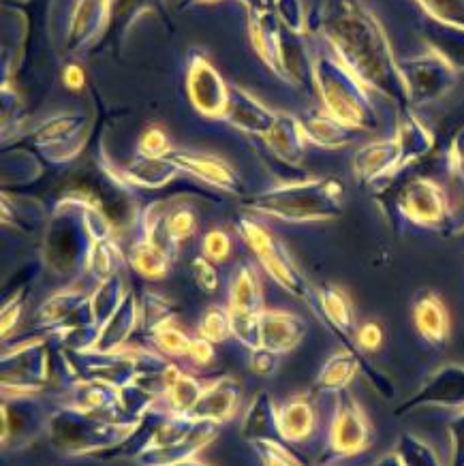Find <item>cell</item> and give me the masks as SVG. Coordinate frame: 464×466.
Returning <instances> with one entry per match:
<instances>
[{"mask_svg": "<svg viewBox=\"0 0 464 466\" xmlns=\"http://www.w3.org/2000/svg\"><path fill=\"white\" fill-rule=\"evenodd\" d=\"M167 233L176 247H180L182 242L191 240L195 233H197V214H195L191 206H187V204L169 206Z\"/></svg>", "mask_w": 464, "mask_h": 466, "instance_id": "47", "label": "cell"}, {"mask_svg": "<svg viewBox=\"0 0 464 466\" xmlns=\"http://www.w3.org/2000/svg\"><path fill=\"white\" fill-rule=\"evenodd\" d=\"M24 304H26V289H24V287L22 289H17L14 296L3 304V339L5 340L9 339V334L14 332L17 323H20Z\"/></svg>", "mask_w": 464, "mask_h": 466, "instance_id": "55", "label": "cell"}, {"mask_svg": "<svg viewBox=\"0 0 464 466\" xmlns=\"http://www.w3.org/2000/svg\"><path fill=\"white\" fill-rule=\"evenodd\" d=\"M227 309L234 315H261L266 310L264 287H261L257 269L248 261H242L231 276Z\"/></svg>", "mask_w": 464, "mask_h": 466, "instance_id": "34", "label": "cell"}, {"mask_svg": "<svg viewBox=\"0 0 464 466\" xmlns=\"http://www.w3.org/2000/svg\"><path fill=\"white\" fill-rule=\"evenodd\" d=\"M307 336V321L296 312L266 309L261 312V349L285 355Z\"/></svg>", "mask_w": 464, "mask_h": 466, "instance_id": "26", "label": "cell"}, {"mask_svg": "<svg viewBox=\"0 0 464 466\" xmlns=\"http://www.w3.org/2000/svg\"><path fill=\"white\" fill-rule=\"evenodd\" d=\"M464 409V364H443L432 370L419 390L396 409V415L418 409Z\"/></svg>", "mask_w": 464, "mask_h": 466, "instance_id": "14", "label": "cell"}, {"mask_svg": "<svg viewBox=\"0 0 464 466\" xmlns=\"http://www.w3.org/2000/svg\"><path fill=\"white\" fill-rule=\"evenodd\" d=\"M400 71L405 77L409 106L411 107L430 106V103L443 99L454 88L458 76H460L430 50L400 60Z\"/></svg>", "mask_w": 464, "mask_h": 466, "instance_id": "11", "label": "cell"}, {"mask_svg": "<svg viewBox=\"0 0 464 466\" xmlns=\"http://www.w3.org/2000/svg\"><path fill=\"white\" fill-rule=\"evenodd\" d=\"M448 171L449 174H464V128L456 133L448 150Z\"/></svg>", "mask_w": 464, "mask_h": 466, "instance_id": "58", "label": "cell"}, {"mask_svg": "<svg viewBox=\"0 0 464 466\" xmlns=\"http://www.w3.org/2000/svg\"><path fill=\"white\" fill-rule=\"evenodd\" d=\"M231 250H234V242L225 229H210L201 240V255L217 266L229 259Z\"/></svg>", "mask_w": 464, "mask_h": 466, "instance_id": "51", "label": "cell"}, {"mask_svg": "<svg viewBox=\"0 0 464 466\" xmlns=\"http://www.w3.org/2000/svg\"><path fill=\"white\" fill-rule=\"evenodd\" d=\"M396 137L400 139L407 165L421 161V158L429 157L432 148H435V133L426 127V122L421 120L413 109L400 112L398 127H396Z\"/></svg>", "mask_w": 464, "mask_h": 466, "instance_id": "36", "label": "cell"}, {"mask_svg": "<svg viewBox=\"0 0 464 466\" xmlns=\"http://www.w3.org/2000/svg\"><path fill=\"white\" fill-rule=\"evenodd\" d=\"M240 434L248 443L264 439H280L278 431V407L274 404L272 396L267 391H257L253 402L248 404L247 413L242 417Z\"/></svg>", "mask_w": 464, "mask_h": 466, "instance_id": "35", "label": "cell"}, {"mask_svg": "<svg viewBox=\"0 0 464 466\" xmlns=\"http://www.w3.org/2000/svg\"><path fill=\"white\" fill-rule=\"evenodd\" d=\"M125 296H126V287L120 274L109 276V279L96 283L95 291L90 293V312H93V319L96 328H99V332L103 325H106L107 319L112 317L116 309L122 304Z\"/></svg>", "mask_w": 464, "mask_h": 466, "instance_id": "38", "label": "cell"}, {"mask_svg": "<svg viewBox=\"0 0 464 466\" xmlns=\"http://www.w3.org/2000/svg\"><path fill=\"white\" fill-rule=\"evenodd\" d=\"M139 323H142V309H139V302L133 296V291H126L122 304L101 328L93 351L88 353H112L126 347Z\"/></svg>", "mask_w": 464, "mask_h": 466, "instance_id": "28", "label": "cell"}, {"mask_svg": "<svg viewBox=\"0 0 464 466\" xmlns=\"http://www.w3.org/2000/svg\"><path fill=\"white\" fill-rule=\"evenodd\" d=\"M158 385H161V390H158V407H163L172 415L191 417L206 383L188 375V372L176 364H167Z\"/></svg>", "mask_w": 464, "mask_h": 466, "instance_id": "23", "label": "cell"}, {"mask_svg": "<svg viewBox=\"0 0 464 466\" xmlns=\"http://www.w3.org/2000/svg\"><path fill=\"white\" fill-rule=\"evenodd\" d=\"M313 312L321 319L329 332L343 342V347L356 349L353 345V336L358 329L356 309H353L349 293L343 287L332 283L321 285L317 289V304Z\"/></svg>", "mask_w": 464, "mask_h": 466, "instance_id": "21", "label": "cell"}, {"mask_svg": "<svg viewBox=\"0 0 464 466\" xmlns=\"http://www.w3.org/2000/svg\"><path fill=\"white\" fill-rule=\"evenodd\" d=\"M191 274H193L195 285H197L204 293H215L218 289L217 263L206 259L204 255L195 257V259L191 261Z\"/></svg>", "mask_w": 464, "mask_h": 466, "instance_id": "53", "label": "cell"}, {"mask_svg": "<svg viewBox=\"0 0 464 466\" xmlns=\"http://www.w3.org/2000/svg\"><path fill=\"white\" fill-rule=\"evenodd\" d=\"M139 309H142V325L146 334L152 332V329L158 328V325L176 321V309L172 299L161 296V293H155V291L144 293V299L142 304H139Z\"/></svg>", "mask_w": 464, "mask_h": 466, "instance_id": "44", "label": "cell"}, {"mask_svg": "<svg viewBox=\"0 0 464 466\" xmlns=\"http://www.w3.org/2000/svg\"><path fill=\"white\" fill-rule=\"evenodd\" d=\"M197 334L204 336L206 340L215 342V345L231 339L234 332H231V315L227 306H210L199 319Z\"/></svg>", "mask_w": 464, "mask_h": 466, "instance_id": "45", "label": "cell"}, {"mask_svg": "<svg viewBox=\"0 0 464 466\" xmlns=\"http://www.w3.org/2000/svg\"><path fill=\"white\" fill-rule=\"evenodd\" d=\"M60 407H73L116 421H129L125 390L116 388L112 383L99 381V379L76 377L73 381L66 383Z\"/></svg>", "mask_w": 464, "mask_h": 466, "instance_id": "16", "label": "cell"}, {"mask_svg": "<svg viewBox=\"0 0 464 466\" xmlns=\"http://www.w3.org/2000/svg\"><path fill=\"white\" fill-rule=\"evenodd\" d=\"M50 415L39 396H3L5 450H20L45 434Z\"/></svg>", "mask_w": 464, "mask_h": 466, "instance_id": "13", "label": "cell"}, {"mask_svg": "<svg viewBox=\"0 0 464 466\" xmlns=\"http://www.w3.org/2000/svg\"><path fill=\"white\" fill-rule=\"evenodd\" d=\"M218 428H221V424H215V421L197 420V424L193 426V431L187 437L167 447H158V450L144 453L136 462L139 466H176L191 458H197V453L204 451L218 437Z\"/></svg>", "mask_w": 464, "mask_h": 466, "instance_id": "25", "label": "cell"}, {"mask_svg": "<svg viewBox=\"0 0 464 466\" xmlns=\"http://www.w3.org/2000/svg\"><path fill=\"white\" fill-rule=\"evenodd\" d=\"M353 176L359 184L370 187V184L389 180L398 171L407 169L409 165L405 161V152H402L400 139L396 137H383L375 139V142L364 144L356 155H353Z\"/></svg>", "mask_w": 464, "mask_h": 466, "instance_id": "18", "label": "cell"}, {"mask_svg": "<svg viewBox=\"0 0 464 466\" xmlns=\"http://www.w3.org/2000/svg\"><path fill=\"white\" fill-rule=\"evenodd\" d=\"M419 36L430 52L441 56L456 73H464V28L449 26L424 15Z\"/></svg>", "mask_w": 464, "mask_h": 466, "instance_id": "32", "label": "cell"}, {"mask_svg": "<svg viewBox=\"0 0 464 466\" xmlns=\"http://www.w3.org/2000/svg\"><path fill=\"white\" fill-rule=\"evenodd\" d=\"M307 142L323 150H340L353 142L358 131H353L323 107H310L300 116Z\"/></svg>", "mask_w": 464, "mask_h": 466, "instance_id": "29", "label": "cell"}, {"mask_svg": "<svg viewBox=\"0 0 464 466\" xmlns=\"http://www.w3.org/2000/svg\"><path fill=\"white\" fill-rule=\"evenodd\" d=\"M413 325L419 339L430 347L443 349L451 336V319L443 298L432 289H419L411 302Z\"/></svg>", "mask_w": 464, "mask_h": 466, "instance_id": "22", "label": "cell"}, {"mask_svg": "<svg viewBox=\"0 0 464 466\" xmlns=\"http://www.w3.org/2000/svg\"><path fill=\"white\" fill-rule=\"evenodd\" d=\"M188 360L193 361L195 366H210L212 361L217 360V349H215V342L206 340L204 336H193L191 339V347H188Z\"/></svg>", "mask_w": 464, "mask_h": 466, "instance_id": "56", "label": "cell"}, {"mask_svg": "<svg viewBox=\"0 0 464 466\" xmlns=\"http://www.w3.org/2000/svg\"><path fill=\"white\" fill-rule=\"evenodd\" d=\"M394 451L405 466H445L435 447L419 439L418 434L402 432L396 441Z\"/></svg>", "mask_w": 464, "mask_h": 466, "instance_id": "41", "label": "cell"}, {"mask_svg": "<svg viewBox=\"0 0 464 466\" xmlns=\"http://www.w3.org/2000/svg\"><path fill=\"white\" fill-rule=\"evenodd\" d=\"M41 176V165L28 152L15 150L14 155L3 158V182L5 184H28Z\"/></svg>", "mask_w": 464, "mask_h": 466, "instance_id": "43", "label": "cell"}, {"mask_svg": "<svg viewBox=\"0 0 464 466\" xmlns=\"http://www.w3.org/2000/svg\"><path fill=\"white\" fill-rule=\"evenodd\" d=\"M244 208L280 223H328L343 217L345 184L334 176L277 184L244 199Z\"/></svg>", "mask_w": 464, "mask_h": 466, "instance_id": "2", "label": "cell"}, {"mask_svg": "<svg viewBox=\"0 0 464 466\" xmlns=\"http://www.w3.org/2000/svg\"><path fill=\"white\" fill-rule=\"evenodd\" d=\"M362 364L364 358L358 349L343 347L323 361L319 375L315 379V390L321 394H340L349 390L353 379L362 370Z\"/></svg>", "mask_w": 464, "mask_h": 466, "instance_id": "33", "label": "cell"}, {"mask_svg": "<svg viewBox=\"0 0 464 466\" xmlns=\"http://www.w3.org/2000/svg\"><path fill=\"white\" fill-rule=\"evenodd\" d=\"M253 450L257 453L264 466H304L293 453L287 450L285 441L277 439H264V441H253Z\"/></svg>", "mask_w": 464, "mask_h": 466, "instance_id": "50", "label": "cell"}, {"mask_svg": "<svg viewBox=\"0 0 464 466\" xmlns=\"http://www.w3.org/2000/svg\"><path fill=\"white\" fill-rule=\"evenodd\" d=\"M317 424H319V417L308 396H293L283 407H278V431L287 445L307 443L315 437Z\"/></svg>", "mask_w": 464, "mask_h": 466, "instance_id": "30", "label": "cell"}, {"mask_svg": "<svg viewBox=\"0 0 464 466\" xmlns=\"http://www.w3.org/2000/svg\"><path fill=\"white\" fill-rule=\"evenodd\" d=\"M426 17L464 28V0H415Z\"/></svg>", "mask_w": 464, "mask_h": 466, "instance_id": "48", "label": "cell"}, {"mask_svg": "<svg viewBox=\"0 0 464 466\" xmlns=\"http://www.w3.org/2000/svg\"><path fill=\"white\" fill-rule=\"evenodd\" d=\"M221 0H182V9L188 7H204V5H217Z\"/></svg>", "mask_w": 464, "mask_h": 466, "instance_id": "62", "label": "cell"}, {"mask_svg": "<svg viewBox=\"0 0 464 466\" xmlns=\"http://www.w3.org/2000/svg\"><path fill=\"white\" fill-rule=\"evenodd\" d=\"M125 259L126 257L122 255L116 238H106V240L93 242L86 261V274L93 276L96 283H101V280L109 279V276L120 274Z\"/></svg>", "mask_w": 464, "mask_h": 466, "instance_id": "39", "label": "cell"}, {"mask_svg": "<svg viewBox=\"0 0 464 466\" xmlns=\"http://www.w3.org/2000/svg\"><path fill=\"white\" fill-rule=\"evenodd\" d=\"M99 163L103 171H106L109 180L120 188H146V191H158L165 188L167 184H172L182 171L178 169L172 158H144L137 157L126 165L112 163V158L107 157L106 150H101Z\"/></svg>", "mask_w": 464, "mask_h": 466, "instance_id": "17", "label": "cell"}, {"mask_svg": "<svg viewBox=\"0 0 464 466\" xmlns=\"http://www.w3.org/2000/svg\"><path fill=\"white\" fill-rule=\"evenodd\" d=\"M267 9L272 11L283 28L298 35H307L308 15L302 0H267Z\"/></svg>", "mask_w": 464, "mask_h": 466, "instance_id": "46", "label": "cell"}, {"mask_svg": "<svg viewBox=\"0 0 464 466\" xmlns=\"http://www.w3.org/2000/svg\"><path fill=\"white\" fill-rule=\"evenodd\" d=\"M449 466H464V409L451 417L448 424Z\"/></svg>", "mask_w": 464, "mask_h": 466, "instance_id": "54", "label": "cell"}, {"mask_svg": "<svg viewBox=\"0 0 464 466\" xmlns=\"http://www.w3.org/2000/svg\"><path fill=\"white\" fill-rule=\"evenodd\" d=\"M277 120V112L261 103L253 92L237 84H229V106L223 122L250 137L264 139Z\"/></svg>", "mask_w": 464, "mask_h": 466, "instance_id": "20", "label": "cell"}, {"mask_svg": "<svg viewBox=\"0 0 464 466\" xmlns=\"http://www.w3.org/2000/svg\"><path fill=\"white\" fill-rule=\"evenodd\" d=\"M90 128H93V118L86 112L71 109V112L54 114L41 122L30 133V142L47 163L63 165L73 161L86 148Z\"/></svg>", "mask_w": 464, "mask_h": 466, "instance_id": "8", "label": "cell"}, {"mask_svg": "<svg viewBox=\"0 0 464 466\" xmlns=\"http://www.w3.org/2000/svg\"><path fill=\"white\" fill-rule=\"evenodd\" d=\"M174 152L172 139L167 131L158 125L146 127L137 139V157L144 158H167Z\"/></svg>", "mask_w": 464, "mask_h": 466, "instance_id": "49", "label": "cell"}, {"mask_svg": "<svg viewBox=\"0 0 464 466\" xmlns=\"http://www.w3.org/2000/svg\"><path fill=\"white\" fill-rule=\"evenodd\" d=\"M372 466H405L400 462V458L396 456V451H389L386 456H381Z\"/></svg>", "mask_w": 464, "mask_h": 466, "instance_id": "61", "label": "cell"}, {"mask_svg": "<svg viewBox=\"0 0 464 466\" xmlns=\"http://www.w3.org/2000/svg\"><path fill=\"white\" fill-rule=\"evenodd\" d=\"M242 398V388L234 377H217L204 385L197 407L193 409L191 417L201 421H215V424H227L237 413V404Z\"/></svg>", "mask_w": 464, "mask_h": 466, "instance_id": "24", "label": "cell"}, {"mask_svg": "<svg viewBox=\"0 0 464 466\" xmlns=\"http://www.w3.org/2000/svg\"><path fill=\"white\" fill-rule=\"evenodd\" d=\"M114 0H76L65 35V50L82 56L103 39L112 26Z\"/></svg>", "mask_w": 464, "mask_h": 466, "instance_id": "15", "label": "cell"}, {"mask_svg": "<svg viewBox=\"0 0 464 466\" xmlns=\"http://www.w3.org/2000/svg\"><path fill=\"white\" fill-rule=\"evenodd\" d=\"M176 259L174 253L167 248L158 247V244L144 240V238H136L126 253V263L137 272L142 279L148 280H161L169 274L172 263Z\"/></svg>", "mask_w": 464, "mask_h": 466, "instance_id": "37", "label": "cell"}, {"mask_svg": "<svg viewBox=\"0 0 464 466\" xmlns=\"http://www.w3.org/2000/svg\"><path fill=\"white\" fill-rule=\"evenodd\" d=\"M248 14H255V11H267V0H237Z\"/></svg>", "mask_w": 464, "mask_h": 466, "instance_id": "60", "label": "cell"}, {"mask_svg": "<svg viewBox=\"0 0 464 466\" xmlns=\"http://www.w3.org/2000/svg\"><path fill=\"white\" fill-rule=\"evenodd\" d=\"M169 158L178 165L182 174L193 176L195 180L217 188V191L240 195L242 180L237 171L221 157L207 155V152H193V150H174Z\"/></svg>", "mask_w": 464, "mask_h": 466, "instance_id": "19", "label": "cell"}, {"mask_svg": "<svg viewBox=\"0 0 464 466\" xmlns=\"http://www.w3.org/2000/svg\"><path fill=\"white\" fill-rule=\"evenodd\" d=\"M396 210L407 223L445 233L449 225V195L432 177H411L396 198Z\"/></svg>", "mask_w": 464, "mask_h": 466, "instance_id": "10", "label": "cell"}, {"mask_svg": "<svg viewBox=\"0 0 464 466\" xmlns=\"http://www.w3.org/2000/svg\"><path fill=\"white\" fill-rule=\"evenodd\" d=\"M176 466H207V464L201 462L199 458H191V460H187V462H180V464H176Z\"/></svg>", "mask_w": 464, "mask_h": 466, "instance_id": "63", "label": "cell"}, {"mask_svg": "<svg viewBox=\"0 0 464 466\" xmlns=\"http://www.w3.org/2000/svg\"><path fill=\"white\" fill-rule=\"evenodd\" d=\"M264 142L267 146V150H270L278 161L291 165V167H298V165L304 161L308 146L300 116L277 112V120H274V127L264 137Z\"/></svg>", "mask_w": 464, "mask_h": 466, "instance_id": "27", "label": "cell"}, {"mask_svg": "<svg viewBox=\"0 0 464 466\" xmlns=\"http://www.w3.org/2000/svg\"><path fill=\"white\" fill-rule=\"evenodd\" d=\"M191 339L185 329H180L176 321L163 323L158 328L148 332L150 345L156 349L165 358H187L188 347H191Z\"/></svg>", "mask_w": 464, "mask_h": 466, "instance_id": "42", "label": "cell"}, {"mask_svg": "<svg viewBox=\"0 0 464 466\" xmlns=\"http://www.w3.org/2000/svg\"><path fill=\"white\" fill-rule=\"evenodd\" d=\"M372 445V424L362 404L349 390L336 394L334 413L328 428V456L332 462L359 456Z\"/></svg>", "mask_w": 464, "mask_h": 466, "instance_id": "9", "label": "cell"}, {"mask_svg": "<svg viewBox=\"0 0 464 466\" xmlns=\"http://www.w3.org/2000/svg\"><path fill=\"white\" fill-rule=\"evenodd\" d=\"M63 84L66 90L82 92L84 86H86V73L77 63H69L63 69Z\"/></svg>", "mask_w": 464, "mask_h": 466, "instance_id": "59", "label": "cell"}, {"mask_svg": "<svg viewBox=\"0 0 464 466\" xmlns=\"http://www.w3.org/2000/svg\"><path fill=\"white\" fill-rule=\"evenodd\" d=\"M137 421H116L73 407H58L50 415L45 437L60 456H96L120 450L136 432Z\"/></svg>", "mask_w": 464, "mask_h": 466, "instance_id": "4", "label": "cell"}, {"mask_svg": "<svg viewBox=\"0 0 464 466\" xmlns=\"http://www.w3.org/2000/svg\"><path fill=\"white\" fill-rule=\"evenodd\" d=\"M236 229L240 233L244 244H247V247L255 253V257H257L261 268L266 269L274 283H277L280 289L291 293L293 298L307 302L310 306V310H315L317 289L310 287L308 279L304 276L300 266H298L296 259L291 257L289 248H287L266 225H261L259 220H255L253 217H247V214L237 218Z\"/></svg>", "mask_w": 464, "mask_h": 466, "instance_id": "6", "label": "cell"}, {"mask_svg": "<svg viewBox=\"0 0 464 466\" xmlns=\"http://www.w3.org/2000/svg\"><path fill=\"white\" fill-rule=\"evenodd\" d=\"M50 383L45 339L22 340L3 351V396H41Z\"/></svg>", "mask_w": 464, "mask_h": 466, "instance_id": "7", "label": "cell"}, {"mask_svg": "<svg viewBox=\"0 0 464 466\" xmlns=\"http://www.w3.org/2000/svg\"><path fill=\"white\" fill-rule=\"evenodd\" d=\"M313 84L321 107L336 120L353 131H377L381 120L370 90L332 52L315 54Z\"/></svg>", "mask_w": 464, "mask_h": 466, "instance_id": "3", "label": "cell"}, {"mask_svg": "<svg viewBox=\"0 0 464 466\" xmlns=\"http://www.w3.org/2000/svg\"><path fill=\"white\" fill-rule=\"evenodd\" d=\"M45 212L33 199H11L9 193L3 195V225L15 229L33 231L36 225L44 223Z\"/></svg>", "mask_w": 464, "mask_h": 466, "instance_id": "40", "label": "cell"}, {"mask_svg": "<svg viewBox=\"0 0 464 466\" xmlns=\"http://www.w3.org/2000/svg\"><path fill=\"white\" fill-rule=\"evenodd\" d=\"M283 26L274 17L270 9L255 11L248 14V36L250 46L257 54L261 63L270 69L274 76H278V60H280V46H283Z\"/></svg>", "mask_w": 464, "mask_h": 466, "instance_id": "31", "label": "cell"}, {"mask_svg": "<svg viewBox=\"0 0 464 466\" xmlns=\"http://www.w3.org/2000/svg\"><path fill=\"white\" fill-rule=\"evenodd\" d=\"M317 33L329 52L370 92L392 101L398 112L409 106L405 77L392 43L364 0H323L315 15Z\"/></svg>", "mask_w": 464, "mask_h": 466, "instance_id": "1", "label": "cell"}, {"mask_svg": "<svg viewBox=\"0 0 464 466\" xmlns=\"http://www.w3.org/2000/svg\"><path fill=\"white\" fill-rule=\"evenodd\" d=\"M278 358L280 355L267 351V349L250 351V370L257 377H272L278 370Z\"/></svg>", "mask_w": 464, "mask_h": 466, "instance_id": "57", "label": "cell"}, {"mask_svg": "<svg viewBox=\"0 0 464 466\" xmlns=\"http://www.w3.org/2000/svg\"><path fill=\"white\" fill-rule=\"evenodd\" d=\"M185 86L195 112L207 120L225 118L229 106V84L204 52H188Z\"/></svg>", "mask_w": 464, "mask_h": 466, "instance_id": "12", "label": "cell"}, {"mask_svg": "<svg viewBox=\"0 0 464 466\" xmlns=\"http://www.w3.org/2000/svg\"><path fill=\"white\" fill-rule=\"evenodd\" d=\"M383 340H386V334H383L381 323L377 321L358 325L356 336H353V345L359 353H377L383 347Z\"/></svg>", "mask_w": 464, "mask_h": 466, "instance_id": "52", "label": "cell"}, {"mask_svg": "<svg viewBox=\"0 0 464 466\" xmlns=\"http://www.w3.org/2000/svg\"><path fill=\"white\" fill-rule=\"evenodd\" d=\"M84 193H69L56 201L45 223L44 261L58 279H73L86 272L93 238L84 218Z\"/></svg>", "mask_w": 464, "mask_h": 466, "instance_id": "5", "label": "cell"}]
</instances>
